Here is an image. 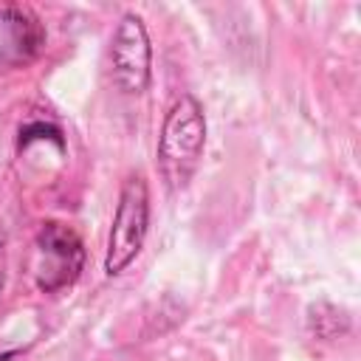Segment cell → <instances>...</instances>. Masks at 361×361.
<instances>
[{
    "label": "cell",
    "instance_id": "3957f363",
    "mask_svg": "<svg viewBox=\"0 0 361 361\" xmlns=\"http://www.w3.org/2000/svg\"><path fill=\"white\" fill-rule=\"evenodd\" d=\"M147 228H149V189L144 175H130L118 192L107 254H104V271L110 276L121 274L138 257Z\"/></svg>",
    "mask_w": 361,
    "mask_h": 361
},
{
    "label": "cell",
    "instance_id": "6da1fadb",
    "mask_svg": "<svg viewBox=\"0 0 361 361\" xmlns=\"http://www.w3.org/2000/svg\"><path fill=\"white\" fill-rule=\"evenodd\" d=\"M206 147V113L203 104L192 96L183 93L164 116L161 135H158V166L169 189H183Z\"/></svg>",
    "mask_w": 361,
    "mask_h": 361
},
{
    "label": "cell",
    "instance_id": "277c9868",
    "mask_svg": "<svg viewBox=\"0 0 361 361\" xmlns=\"http://www.w3.org/2000/svg\"><path fill=\"white\" fill-rule=\"evenodd\" d=\"M110 76L127 96H138L149 87L152 76V45L147 25L138 14H121L110 39Z\"/></svg>",
    "mask_w": 361,
    "mask_h": 361
},
{
    "label": "cell",
    "instance_id": "5b68a950",
    "mask_svg": "<svg viewBox=\"0 0 361 361\" xmlns=\"http://www.w3.org/2000/svg\"><path fill=\"white\" fill-rule=\"evenodd\" d=\"M45 45L39 20L20 6H0V68L28 62Z\"/></svg>",
    "mask_w": 361,
    "mask_h": 361
},
{
    "label": "cell",
    "instance_id": "7a4b0ae2",
    "mask_svg": "<svg viewBox=\"0 0 361 361\" xmlns=\"http://www.w3.org/2000/svg\"><path fill=\"white\" fill-rule=\"evenodd\" d=\"M82 268H85L82 237L59 220L42 223L34 237V257H31V274L37 288L42 293H56L73 285Z\"/></svg>",
    "mask_w": 361,
    "mask_h": 361
},
{
    "label": "cell",
    "instance_id": "8992f818",
    "mask_svg": "<svg viewBox=\"0 0 361 361\" xmlns=\"http://www.w3.org/2000/svg\"><path fill=\"white\" fill-rule=\"evenodd\" d=\"M3 288H6V234L0 228V296H3Z\"/></svg>",
    "mask_w": 361,
    "mask_h": 361
},
{
    "label": "cell",
    "instance_id": "52a82bcc",
    "mask_svg": "<svg viewBox=\"0 0 361 361\" xmlns=\"http://www.w3.org/2000/svg\"><path fill=\"white\" fill-rule=\"evenodd\" d=\"M11 355H14V353H3V355H0V361H8Z\"/></svg>",
    "mask_w": 361,
    "mask_h": 361
}]
</instances>
